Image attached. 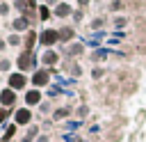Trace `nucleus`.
I'll use <instances>...</instances> for the list:
<instances>
[{"mask_svg":"<svg viewBox=\"0 0 146 142\" xmlns=\"http://www.w3.org/2000/svg\"><path fill=\"white\" fill-rule=\"evenodd\" d=\"M73 7H71V2H59L55 9H52V16L55 18H68V16H73Z\"/></svg>","mask_w":146,"mask_h":142,"instance_id":"9b49d317","label":"nucleus"},{"mask_svg":"<svg viewBox=\"0 0 146 142\" xmlns=\"http://www.w3.org/2000/svg\"><path fill=\"white\" fill-rule=\"evenodd\" d=\"M11 32H18V34H25L27 30H32V21L27 16H14L11 23H9Z\"/></svg>","mask_w":146,"mask_h":142,"instance_id":"6e6552de","label":"nucleus"},{"mask_svg":"<svg viewBox=\"0 0 146 142\" xmlns=\"http://www.w3.org/2000/svg\"><path fill=\"white\" fill-rule=\"evenodd\" d=\"M16 135H18V126L11 121V124H7V126L2 128V133H0V142H14Z\"/></svg>","mask_w":146,"mask_h":142,"instance_id":"ddd939ff","label":"nucleus"},{"mask_svg":"<svg viewBox=\"0 0 146 142\" xmlns=\"http://www.w3.org/2000/svg\"><path fill=\"white\" fill-rule=\"evenodd\" d=\"M32 119H34V112H32V108H16L14 110V124L18 126V128H27V126H32Z\"/></svg>","mask_w":146,"mask_h":142,"instance_id":"39448f33","label":"nucleus"},{"mask_svg":"<svg viewBox=\"0 0 146 142\" xmlns=\"http://www.w3.org/2000/svg\"><path fill=\"white\" fill-rule=\"evenodd\" d=\"M25 2H27V7H30V9H36V7H39V2H36V0H25Z\"/></svg>","mask_w":146,"mask_h":142,"instance_id":"c85d7f7f","label":"nucleus"},{"mask_svg":"<svg viewBox=\"0 0 146 142\" xmlns=\"http://www.w3.org/2000/svg\"><path fill=\"white\" fill-rule=\"evenodd\" d=\"M75 115H78V117L82 119V117H87V115H89V108H87V105H80V108L75 110Z\"/></svg>","mask_w":146,"mask_h":142,"instance_id":"4be33fe9","label":"nucleus"},{"mask_svg":"<svg viewBox=\"0 0 146 142\" xmlns=\"http://www.w3.org/2000/svg\"><path fill=\"white\" fill-rule=\"evenodd\" d=\"M94 57H96V60H105V50H96Z\"/></svg>","mask_w":146,"mask_h":142,"instance_id":"c756f323","label":"nucleus"},{"mask_svg":"<svg viewBox=\"0 0 146 142\" xmlns=\"http://www.w3.org/2000/svg\"><path fill=\"white\" fill-rule=\"evenodd\" d=\"M57 32H59V41L62 44H73L75 41V30L71 25H62V27H57Z\"/></svg>","mask_w":146,"mask_h":142,"instance_id":"f8f14e48","label":"nucleus"},{"mask_svg":"<svg viewBox=\"0 0 146 142\" xmlns=\"http://www.w3.org/2000/svg\"><path fill=\"white\" fill-rule=\"evenodd\" d=\"M39 60H41V66H46V69H55L57 62H59V53H57L55 48H48V50H43V53L39 55Z\"/></svg>","mask_w":146,"mask_h":142,"instance_id":"1a4fd4ad","label":"nucleus"},{"mask_svg":"<svg viewBox=\"0 0 146 142\" xmlns=\"http://www.w3.org/2000/svg\"><path fill=\"white\" fill-rule=\"evenodd\" d=\"M100 25H103V18H96V21L91 23V27H100Z\"/></svg>","mask_w":146,"mask_h":142,"instance_id":"2f4dec72","label":"nucleus"},{"mask_svg":"<svg viewBox=\"0 0 146 142\" xmlns=\"http://www.w3.org/2000/svg\"><path fill=\"white\" fill-rule=\"evenodd\" d=\"M78 5H80V9H82V7H87V5H89V0H78Z\"/></svg>","mask_w":146,"mask_h":142,"instance_id":"473e14b6","label":"nucleus"},{"mask_svg":"<svg viewBox=\"0 0 146 142\" xmlns=\"http://www.w3.org/2000/svg\"><path fill=\"white\" fill-rule=\"evenodd\" d=\"M36 142H50V135H46V133H41V135L36 137Z\"/></svg>","mask_w":146,"mask_h":142,"instance_id":"bb28decb","label":"nucleus"},{"mask_svg":"<svg viewBox=\"0 0 146 142\" xmlns=\"http://www.w3.org/2000/svg\"><path fill=\"white\" fill-rule=\"evenodd\" d=\"M23 103H25V108H39L43 103V92L36 89V87H30L23 94Z\"/></svg>","mask_w":146,"mask_h":142,"instance_id":"0eeeda50","label":"nucleus"},{"mask_svg":"<svg viewBox=\"0 0 146 142\" xmlns=\"http://www.w3.org/2000/svg\"><path fill=\"white\" fill-rule=\"evenodd\" d=\"M11 2H7V0H0V18H5V16H9L11 14Z\"/></svg>","mask_w":146,"mask_h":142,"instance_id":"aec40b11","label":"nucleus"},{"mask_svg":"<svg viewBox=\"0 0 146 142\" xmlns=\"http://www.w3.org/2000/svg\"><path fill=\"white\" fill-rule=\"evenodd\" d=\"M62 2H68V0H62Z\"/></svg>","mask_w":146,"mask_h":142,"instance_id":"f704fd0d","label":"nucleus"},{"mask_svg":"<svg viewBox=\"0 0 146 142\" xmlns=\"http://www.w3.org/2000/svg\"><path fill=\"white\" fill-rule=\"evenodd\" d=\"M0 21H2V18H0Z\"/></svg>","mask_w":146,"mask_h":142,"instance_id":"e433bc0d","label":"nucleus"},{"mask_svg":"<svg viewBox=\"0 0 146 142\" xmlns=\"http://www.w3.org/2000/svg\"><path fill=\"white\" fill-rule=\"evenodd\" d=\"M2 57H5V55H2V53H0V60H2Z\"/></svg>","mask_w":146,"mask_h":142,"instance_id":"72a5a7b5","label":"nucleus"},{"mask_svg":"<svg viewBox=\"0 0 146 142\" xmlns=\"http://www.w3.org/2000/svg\"><path fill=\"white\" fill-rule=\"evenodd\" d=\"M7 48H9V46H7V39H5V37H0V53L5 55V50H7Z\"/></svg>","mask_w":146,"mask_h":142,"instance_id":"393cba45","label":"nucleus"},{"mask_svg":"<svg viewBox=\"0 0 146 142\" xmlns=\"http://www.w3.org/2000/svg\"><path fill=\"white\" fill-rule=\"evenodd\" d=\"M18 103V92L9 89L7 85L0 87V108H9V110H16L14 105Z\"/></svg>","mask_w":146,"mask_h":142,"instance_id":"423d86ee","label":"nucleus"},{"mask_svg":"<svg viewBox=\"0 0 146 142\" xmlns=\"http://www.w3.org/2000/svg\"><path fill=\"white\" fill-rule=\"evenodd\" d=\"M59 44V32H57V27H43L41 32H39V46H43L46 50L48 48H55Z\"/></svg>","mask_w":146,"mask_h":142,"instance_id":"20e7f679","label":"nucleus"},{"mask_svg":"<svg viewBox=\"0 0 146 142\" xmlns=\"http://www.w3.org/2000/svg\"><path fill=\"white\" fill-rule=\"evenodd\" d=\"M114 25H116V27H123V25H125V18H114Z\"/></svg>","mask_w":146,"mask_h":142,"instance_id":"cd10ccee","label":"nucleus"},{"mask_svg":"<svg viewBox=\"0 0 146 142\" xmlns=\"http://www.w3.org/2000/svg\"><path fill=\"white\" fill-rule=\"evenodd\" d=\"M14 64H16V71H21V73H34L39 66H41V60H39V55L36 53H27V50H21L18 55H16V60H14Z\"/></svg>","mask_w":146,"mask_h":142,"instance_id":"f257e3e1","label":"nucleus"},{"mask_svg":"<svg viewBox=\"0 0 146 142\" xmlns=\"http://www.w3.org/2000/svg\"><path fill=\"white\" fill-rule=\"evenodd\" d=\"M68 115H71V110L64 105V108H57V110H52V115H50V117H52V121H62V119H66Z\"/></svg>","mask_w":146,"mask_h":142,"instance_id":"6ab92c4d","label":"nucleus"},{"mask_svg":"<svg viewBox=\"0 0 146 142\" xmlns=\"http://www.w3.org/2000/svg\"><path fill=\"white\" fill-rule=\"evenodd\" d=\"M36 14H39L36 18H39V21H43V23H46V21H50V18H55V16H52V9H50V7H46L43 2H39Z\"/></svg>","mask_w":146,"mask_h":142,"instance_id":"2eb2a0df","label":"nucleus"},{"mask_svg":"<svg viewBox=\"0 0 146 142\" xmlns=\"http://www.w3.org/2000/svg\"><path fill=\"white\" fill-rule=\"evenodd\" d=\"M39 112H41V115H52V110H50V103H48V101H43V103L39 105Z\"/></svg>","mask_w":146,"mask_h":142,"instance_id":"412c9836","label":"nucleus"},{"mask_svg":"<svg viewBox=\"0 0 146 142\" xmlns=\"http://www.w3.org/2000/svg\"><path fill=\"white\" fill-rule=\"evenodd\" d=\"M50 78H52L50 69H46V66H39L34 73H30V87L43 89V87H48V85H50Z\"/></svg>","mask_w":146,"mask_h":142,"instance_id":"7ed1b4c3","label":"nucleus"},{"mask_svg":"<svg viewBox=\"0 0 146 142\" xmlns=\"http://www.w3.org/2000/svg\"><path fill=\"white\" fill-rule=\"evenodd\" d=\"M59 2H62V0H43V5H46V7H50V9H55Z\"/></svg>","mask_w":146,"mask_h":142,"instance_id":"5701e85b","label":"nucleus"},{"mask_svg":"<svg viewBox=\"0 0 146 142\" xmlns=\"http://www.w3.org/2000/svg\"><path fill=\"white\" fill-rule=\"evenodd\" d=\"M91 78H96V80H98V78H103V69H98V66H96V69L91 71Z\"/></svg>","mask_w":146,"mask_h":142,"instance_id":"b1692460","label":"nucleus"},{"mask_svg":"<svg viewBox=\"0 0 146 142\" xmlns=\"http://www.w3.org/2000/svg\"><path fill=\"white\" fill-rule=\"evenodd\" d=\"M7 2H9V0H7ZM11 2H14V0H11Z\"/></svg>","mask_w":146,"mask_h":142,"instance_id":"c9c22d12","label":"nucleus"},{"mask_svg":"<svg viewBox=\"0 0 146 142\" xmlns=\"http://www.w3.org/2000/svg\"><path fill=\"white\" fill-rule=\"evenodd\" d=\"M36 44H39V32L32 27V30H27L25 34H23V48L21 50H27V53H34V48H36Z\"/></svg>","mask_w":146,"mask_h":142,"instance_id":"9d476101","label":"nucleus"},{"mask_svg":"<svg viewBox=\"0 0 146 142\" xmlns=\"http://www.w3.org/2000/svg\"><path fill=\"white\" fill-rule=\"evenodd\" d=\"M82 50H84V46H82L80 41H73V44H68V48H66V55H68V57H78Z\"/></svg>","mask_w":146,"mask_h":142,"instance_id":"a211bd4d","label":"nucleus"},{"mask_svg":"<svg viewBox=\"0 0 146 142\" xmlns=\"http://www.w3.org/2000/svg\"><path fill=\"white\" fill-rule=\"evenodd\" d=\"M121 7H123L121 0H114V2H112V9H121Z\"/></svg>","mask_w":146,"mask_h":142,"instance_id":"7c9ffc66","label":"nucleus"},{"mask_svg":"<svg viewBox=\"0 0 146 142\" xmlns=\"http://www.w3.org/2000/svg\"><path fill=\"white\" fill-rule=\"evenodd\" d=\"M14 66H16V64H14V60H9V57H2V60H0V76H9L11 71H16Z\"/></svg>","mask_w":146,"mask_h":142,"instance_id":"dca6fc26","label":"nucleus"},{"mask_svg":"<svg viewBox=\"0 0 146 142\" xmlns=\"http://www.w3.org/2000/svg\"><path fill=\"white\" fill-rule=\"evenodd\" d=\"M7 87L14 89V92H27L30 89V76L27 73H21V71H11L7 76Z\"/></svg>","mask_w":146,"mask_h":142,"instance_id":"f03ea898","label":"nucleus"},{"mask_svg":"<svg viewBox=\"0 0 146 142\" xmlns=\"http://www.w3.org/2000/svg\"><path fill=\"white\" fill-rule=\"evenodd\" d=\"M80 18H82V9H75V11H73V21H75V23H78V21H80Z\"/></svg>","mask_w":146,"mask_h":142,"instance_id":"a878e982","label":"nucleus"},{"mask_svg":"<svg viewBox=\"0 0 146 142\" xmlns=\"http://www.w3.org/2000/svg\"><path fill=\"white\" fill-rule=\"evenodd\" d=\"M5 39H7V46H9V48H23V34H18V32H9Z\"/></svg>","mask_w":146,"mask_h":142,"instance_id":"4468645a","label":"nucleus"},{"mask_svg":"<svg viewBox=\"0 0 146 142\" xmlns=\"http://www.w3.org/2000/svg\"><path fill=\"white\" fill-rule=\"evenodd\" d=\"M11 119H14V110L0 108V128H5L7 124H11Z\"/></svg>","mask_w":146,"mask_h":142,"instance_id":"f3484780","label":"nucleus"}]
</instances>
